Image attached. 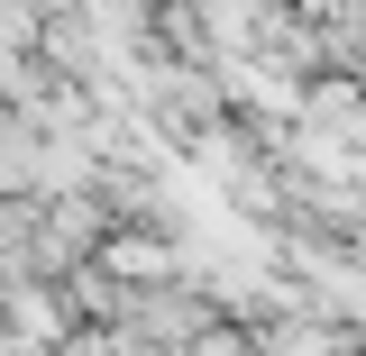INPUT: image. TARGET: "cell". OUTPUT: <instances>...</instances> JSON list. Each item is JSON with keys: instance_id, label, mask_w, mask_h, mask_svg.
Wrapping results in <instances>:
<instances>
[{"instance_id": "6da1fadb", "label": "cell", "mask_w": 366, "mask_h": 356, "mask_svg": "<svg viewBox=\"0 0 366 356\" xmlns=\"http://www.w3.org/2000/svg\"><path fill=\"white\" fill-rule=\"evenodd\" d=\"M266 356H339V338H312V320H284L266 329Z\"/></svg>"}]
</instances>
